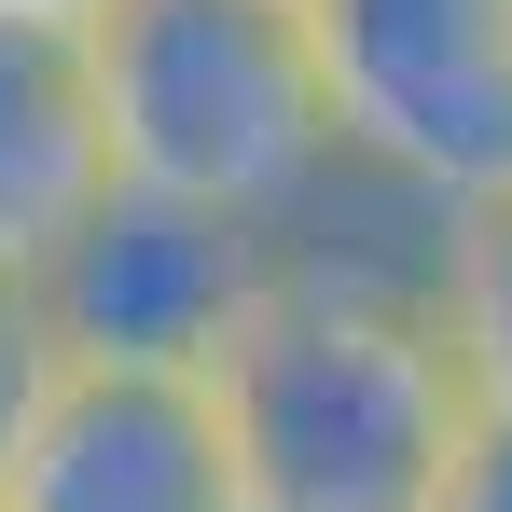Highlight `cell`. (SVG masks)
<instances>
[{
    "label": "cell",
    "instance_id": "cell-10",
    "mask_svg": "<svg viewBox=\"0 0 512 512\" xmlns=\"http://www.w3.org/2000/svg\"><path fill=\"white\" fill-rule=\"evenodd\" d=\"M125 0H0V28H42V42H97Z\"/></svg>",
    "mask_w": 512,
    "mask_h": 512
},
{
    "label": "cell",
    "instance_id": "cell-2",
    "mask_svg": "<svg viewBox=\"0 0 512 512\" xmlns=\"http://www.w3.org/2000/svg\"><path fill=\"white\" fill-rule=\"evenodd\" d=\"M84 56H97V125H111L125 194L291 236L305 194L346 167L319 42L291 0H125Z\"/></svg>",
    "mask_w": 512,
    "mask_h": 512
},
{
    "label": "cell",
    "instance_id": "cell-8",
    "mask_svg": "<svg viewBox=\"0 0 512 512\" xmlns=\"http://www.w3.org/2000/svg\"><path fill=\"white\" fill-rule=\"evenodd\" d=\"M56 333H42V291L28 277H0V485H14V457H28V429H42V402H56Z\"/></svg>",
    "mask_w": 512,
    "mask_h": 512
},
{
    "label": "cell",
    "instance_id": "cell-3",
    "mask_svg": "<svg viewBox=\"0 0 512 512\" xmlns=\"http://www.w3.org/2000/svg\"><path fill=\"white\" fill-rule=\"evenodd\" d=\"M346 167L429 208H512V0H305Z\"/></svg>",
    "mask_w": 512,
    "mask_h": 512
},
{
    "label": "cell",
    "instance_id": "cell-1",
    "mask_svg": "<svg viewBox=\"0 0 512 512\" xmlns=\"http://www.w3.org/2000/svg\"><path fill=\"white\" fill-rule=\"evenodd\" d=\"M236 512H429L443 457L471 443V374L429 305L277 291L250 346L208 374Z\"/></svg>",
    "mask_w": 512,
    "mask_h": 512
},
{
    "label": "cell",
    "instance_id": "cell-11",
    "mask_svg": "<svg viewBox=\"0 0 512 512\" xmlns=\"http://www.w3.org/2000/svg\"><path fill=\"white\" fill-rule=\"evenodd\" d=\"M291 14H305V0H291Z\"/></svg>",
    "mask_w": 512,
    "mask_h": 512
},
{
    "label": "cell",
    "instance_id": "cell-4",
    "mask_svg": "<svg viewBox=\"0 0 512 512\" xmlns=\"http://www.w3.org/2000/svg\"><path fill=\"white\" fill-rule=\"evenodd\" d=\"M42 291V333L70 374H139V388H208L250 319L277 305V236L222 222V208H167V194H125L97 208L70 250L28 277Z\"/></svg>",
    "mask_w": 512,
    "mask_h": 512
},
{
    "label": "cell",
    "instance_id": "cell-7",
    "mask_svg": "<svg viewBox=\"0 0 512 512\" xmlns=\"http://www.w3.org/2000/svg\"><path fill=\"white\" fill-rule=\"evenodd\" d=\"M443 346H457L471 402L512 416V208H471V222H457V263H443Z\"/></svg>",
    "mask_w": 512,
    "mask_h": 512
},
{
    "label": "cell",
    "instance_id": "cell-9",
    "mask_svg": "<svg viewBox=\"0 0 512 512\" xmlns=\"http://www.w3.org/2000/svg\"><path fill=\"white\" fill-rule=\"evenodd\" d=\"M429 512H512V416H471V443L443 457Z\"/></svg>",
    "mask_w": 512,
    "mask_h": 512
},
{
    "label": "cell",
    "instance_id": "cell-5",
    "mask_svg": "<svg viewBox=\"0 0 512 512\" xmlns=\"http://www.w3.org/2000/svg\"><path fill=\"white\" fill-rule=\"evenodd\" d=\"M0 512H236L222 402L208 388H139V374H56Z\"/></svg>",
    "mask_w": 512,
    "mask_h": 512
},
{
    "label": "cell",
    "instance_id": "cell-6",
    "mask_svg": "<svg viewBox=\"0 0 512 512\" xmlns=\"http://www.w3.org/2000/svg\"><path fill=\"white\" fill-rule=\"evenodd\" d=\"M111 208V125H97V56L0 28V277L42 263Z\"/></svg>",
    "mask_w": 512,
    "mask_h": 512
}]
</instances>
